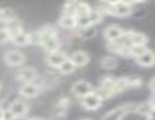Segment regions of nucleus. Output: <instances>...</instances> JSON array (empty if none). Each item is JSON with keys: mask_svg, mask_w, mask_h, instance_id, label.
Returning a JSON list of instances; mask_svg holds the SVG:
<instances>
[{"mask_svg": "<svg viewBox=\"0 0 155 120\" xmlns=\"http://www.w3.org/2000/svg\"><path fill=\"white\" fill-rule=\"evenodd\" d=\"M40 88L34 82H24L19 88V95L25 98H34L39 95Z\"/></svg>", "mask_w": 155, "mask_h": 120, "instance_id": "nucleus-10", "label": "nucleus"}, {"mask_svg": "<svg viewBox=\"0 0 155 120\" xmlns=\"http://www.w3.org/2000/svg\"><path fill=\"white\" fill-rule=\"evenodd\" d=\"M151 109H153V107H151V104L149 103V101L145 102V103H139V104H137V107H136V112L139 113V114H143V115H147Z\"/></svg>", "mask_w": 155, "mask_h": 120, "instance_id": "nucleus-25", "label": "nucleus"}, {"mask_svg": "<svg viewBox=\"0 0 155 120\" xmlns=\"http://www.w3.org/2000/svg\"><path fill=\"white\" fill-rule=\"evenodd\" d=\"M11 41L15 45H17V46H25V45L30 44V35L27 34V33H24L22 30L18 34H16L15 36H12L11 38Z\"/></svg>", "mask_w": 155, "mask_h": 120, "instance_id": "nucleus-17", "label": "nucleus"}, {"mask_svg": "<svg viewBox=\"0 0 155 120\" xmlns=\"http://www.w3.org/2000/svg\"><path fill=\"white\" fill-rule=\"evenodd\" d=\"M102 2H105V4H110V5H113V4H116V2H119L120 0H101Z\"/></svg>", "mask_w": 155, "mask_h": 120, "instance_id": "nucleus-31", "label": "nucleus"}, {"mask_svg": "<svg viewBox=\"0 0 155 120\" xmlns=\"http://www.w3.org/2000/svg\"><path fill=\"white\" fill-rule=\"evenodd\" d=\"M91 10H92V7H91L87 2H85V1H82V0H81V1L78 4L76 8H75V13H74V16H75V17L88 16V15H90V12H91Z\"/></svg>", "mask_w": 155, "mask_h": 120, "instance_id": "nucleus-18", "label": "nucleus"}, {"mask_svg": "<svg viewBox=\"0 0 155 120\" xmlns=\"http://www.w3.org/2000/svg\"><path fill=\"white\" fill-rule=\"evenodd\" d=\"M81 0H67L63 6V15H74L78 4Z\"/></svg>", "mask_w": 155, "mask_h": 120, "instance_id": "nucleus-22", "label": "nucleus"}, {"mask_svg": "<svg viewBox=\"0 0 155 120\" xmlns=\"http://www.w3.org/2000/svg\"><path fill=\"white\" fill-rule=\"evenodd\" d=\"M145 116H147V120H155V109L153 108Z\"/></svg>", "mask_w": 155, "mask_h": 120, "instance_id": "nucleus-27", "label": "nucleus"}, {"mask_svg": "<svg viewBox=\"0 0 155 120\" xmlns=\"http://www.w3.org/2000/svg\"><path fill=\"white\" fill-rule=\"evenodd\" d=\"M84 120H90V119H84Z\"/></svg>", "mask_w": 155, "mask_h": 120, "instance_id": "nucleus-37", "label": "nucleus"}, {"mask_svg": "<svg viewBox=\"0 0 155 120\" xmlns=\"http://www.w3.org/2000/svg\"><path fill=\"white\" fill-rule=\"evenodd\" d=\"M0 90H1V82H0Z\"/></svg>", "mask_w": 155, "mask_h": 120, "instance_id": "nucleus-36", "label": "nucleus"}, {"mask_svg": "<svg viewBox=\"0 0 155 120\" xmlns=\"http://www.w3.org/2000/svg\"><path fill=\"white\" fill-rule=\"evenodd\" d=\"M17 79L23 82H34L38 79V72L31 67L22 68L17 73Z\"/></svg>", "mask_w": 155, "mask_h": 120, "instance_id": "nucleus-9", "label": "nucleus"}, {"mask_svg": "<svg viewBox=\"0 0 155 120\" xmlns=\"http://www.w3.org/2000/svg\"><path fill=\"white\" fill-rule=\"evenodd\" d=\"M25 59V56L21 52V51H17V50H10L5 53L4 56V61L7 65L10 67H17V65H21Z\"/></svg>", "mask_w": 155, "mask_h": 120, "instance_id": "nucleus-5", "label": "nucleus"}, {"mask_svg": "<svg viewBox=\"0 0 155 120\" xmlns=\"http://www.w3.org/2000/svg\"><path fill=\"white\" fill-rule=\"evenodd\" d=\"M102 101L103 99L97 95V92L92 91L88 95L81 97V105L87 110H96L101 107Z\"/></svg>", "mask_w": 155, "mask_h": 120, "instance_id": "nucleus-4", "label": "nucleus"}, {"mask_svg": "<svg viewBox=\"0 0 155 120\" xmlns=\"http://www.w3.org/2000/svg\"><path fill=\"white\" fill-rule=\"evenodd\" d=\"M124 33V29L116 24H111V25H108L104 32H103V35L104 38L108 40V41H116Z\"/></svg>", "mask_w": 155, "mask_h": 120, "instance_id": "nucleus-11", "label": "nucleus"}, {"mask_svg": "<svg viewBox=\"0 0 155 120\" xmlns=\"http://www.w3.org/2000/svg\"><path fill=\"white\" fill-rule=\"evenodd\" d=\"M149 87H150V90H151L153 92H155V78H153V79L150 80V82H149Z\"/></svg>", "mask_w": 155, "mask_h": 120, "instance_id": "nucleus-29", "label": "nucleus"}, {"mask_svg": "<svg viewBox=\"0 0 155 120\" xmlns=\"http://www.w3.org/2000/svg\"><path fill=\"white\" fill-rule=\"evenodd\" d=\"M148 50L147 45H131L128 47V56H132L134 58H138L140 55H143Z\"/></svg>", "mask_w": 155, "mask_h": 120, "instance_id": "nucleus-20", "label": "nucleus"}, {"mask_svg": "<svg viewBox=\"0 0 155 120\" xmlns=\"http://www.w3.org/2000/svg\"><path fill=\"white\" fill-rule=\"evenodd\" d=\"M2 120H16V118H4Z\"/></svg>", "mask_w": 155, "mask_h": 120, "instance_id": "nucleus-33", "label": "nucleus"}, {"mask_svg": "<svg viewBox=\"0 0 155 120\" xmlns=\"http://www.w3.org/2000/svg\"><path fill=\"white\" fill-rule=\"evenodd\" d=\"M67 55L61 51V50H57V51H53V52H50L48 56H47V64L53 67V68H59L61 64L67 59Z\"/></svg>", "mask_w": 155, "mask_h": 120, "instance_id": "nucleus-8", "label": "nucleus"}, {"mask_svg": "<svg viewBox=\"0 0 155 120\" xmlns=\"http://www.w3.org/2000/svg\"><path fill=\"white\" fill-rule=\"evenodd\" d=\"M117 65V61L113 56H104L101 59V67L104 69H114Z\"/></svg>", "mask_w": 155, "mask_h": 120, "instance_id": "nucleus-21", "label": "nucleus"}, {"mask_svg": "<svg viewBox=\"0 0 155 120\" xmlns=\"http://www.w3.org/2000/svg\"><path fill=\"white\" fill-rule=\"evenodd\" d=\"M96 92L102 99H107V98H110L114 95H116L117 91H116V86H115V79H113L111 76L104 78L101 81V86L98 87V90Z\"/></svg>", "mask_w": 155, "mask_h": 120, "instance_id": "nucleus-2", "label": "nucleus"}, {"mask_svg": "<svg viewBox=\"0 0 155 120\" xmlns=\"http://www.w3.org/2000/svg\"><path fill=\"white\" fill-rule=\"evenodd\" d=\"M4 114H5V110L0 108V120H2V119H4Z\"/></svg>", "mask_w": 155, "mask_h": 120, "instance_id": "nucleus-32", "label": "nucleus"}, {"mask_svg": "<svg viewBox=\"0 0 155 120\" xmlns=\"http://www.w3.org/2000/svg\"><path fill=\"white\" fill-rule=\"evenodd\" d=\"M78 35H79L81 39H85V40L92 39V38L96 35V28H94V25H87V27L79 28Z\"/></svg>", "mask_w": 155, "mask_h": 120, "instance_id": "nucleus-19", "label": "nucleus"}, {"mask_svg": "<svg viewBox=\"0 0 155 120\" xmlns=\"http://www.w3.org/2000/svg\"><path fill=\"white\" fill-rule=\"evenodd\" d=\"M36 33L40 39V45H42V47L48 53L59 50V40L56 29L52 25H45Z\"/></svg>", "mask_w": 155, "mask_h": 120, "instance_id": "nucleus-1", "label": "nucleus"}, {"mask_svg": "<svg viewBox=\"0 0 155 120\" xmlns=\"http://www.w3.org/2000/svg\"><path fill=\"white\" fill-rule=\"evenodd\" d=\"M149 103L151 104V107L155 109V92L151 95V97H150V99H149Z\"/></svg>", "mask_w": 155, "mask_h": 120, "instance_id": "nucleus-30", "label": "nucleus"}, {"mask_svg": "<svg viewBox=\"0 0 155 120\" xmlns=\"http://www.w3.org/2000/svg\"><path fill=\"white\" fill-rule=\"evenodd\" d=\"M6 30L8 32L10 38H12L16 34H18L19 32H22V24L19 23V21L17 18H13V19L6 22Z\"/></svg>", "mask_w": 155, "mask_h": 120, "instance_id": "nucleus-16", "label": "nucleus"}, {"mask_svg": "<svg viewBox=\"0 0 155 120\" xmlns=\"http://www.w3.org/2000/svg\"><path fill=\"white\" fill-rule=\"evenodd\" d=\"M30 120H42V119H38V118H36V119H30Z\"/></svg>", "mask_w": 155, "mask_h": 120, "instance_id": "nucleus-35", "label": "nucleus"}, {"mask_svg": "<svg viewBox=\"0 0 155 120\" xmlns=\"http://www.w3.org/2000/svg\"><path fill=\"white\" fill-rule=\"evenodd\" d=\"M121 2H125V4H127V5H130V6H132L133 4H137L138 2V0H120Z\"/></svg>", "mask_w": 155, "mask_h": 120, "instance_id": "nucleus-28", "label": "nucleus"}, {"mask_svg": "<svg viewBox=\"0 0 155 120\" xmlns=\"http://www.w3.org/2000/svg\"><path fill=\"white\" fill-rule=\"evenodd\" d=\"M145 0H138V2H144Z\"/></svg>", "mask_w": 155, "mask_h": 120, "instance_id": "nucleus-34", "label": "nucleus"}, {"mask_svg": "<svg viewBox=\"0 0 155 120\" xmlns=\"http://www.w3.org/2000/svg\"><path fill=\"white\" fill-rule=\"evenodd\" d=\"M7 110L12 114L13 118L17 119V118L24 116V115L28 113L29 107H28L27 103H24V102H22V101H15V102H12V103L8 105Z\"/></svg>", "mask_w": 155, "mask_h": 120, "instance_id": "nucleus-7", "label": "nucleus"}, {"mask_svg": "<svg viewBox=\"0 0 155 120\" xmlns=\"http://www.w3.org/2000/svg\"><path fill=\"white\" fill-rule=\"evenodd\" d=\"M71 91H73V93L76 97H80L81 98V97L88 95L90 92H92L93 91V87H92V85L88 81H86V80H79V81H76L73 85Z\"/></svg>", "mask_w": 155, "mask_h": 120, "instance_id": "nucleus-6", "label": "nucleus"}, {"mask_svg": "<svg viewBox=\"0 0 155 120\" xmlns=\"http://www.w3.org/2000/svg\"><path fill=\"white\" fill-rule=\"evenodd\" d=\"M136 107L137 104H124V105H119L114 109H111L110 112H108L102 120H122V118L130 113V112H136Z\"/></svg>", "mask_w": 155, "mask_h": 120, "instance_id": "nucleus-3", "label": "nucleus"}, {"mask_svg": "<svg viewBox=\"0 0 155 120\" xmlns=\"http://www.w3.org/2000/svg\"><path fill=\"white\" fill-rule=\"evenodd\" d=\"M130 40H131V45H147L148 44L147 35L139 32H134V30H130Z\"/></svg>", "mask_w": 155, "mask_h": 120, "instance_id": "nucleus-15", "label": "nucleus"}, {"mask_svg": "<svg viewBox=\"0 0 155 120\" xmlns=\"http://www.w3.org/2000/svg\"><path fill=\"white\" fill-rule=\"evenodd\" d=\"M136 62L142 67H151L155 64V52L148 48L143 55L136 58Z\"/></svg>", "mask_w": 155, "mask_h": 120, "instance_id": "nucleus-13", "label": "nucleus"}, {"mask_svg": "<svg viewBox=\"0 0 155 120\" xmlns=\"http://www.w3.org/2000/svg\"><path fill=\"white\" fill-rule=\"evenodd\" d=\"M69 58L75 64V67H84L90 62V56L85 51H75L70 55Z\"/></svg>", "mask_w": 155, "mask_h": 120, "instance_id": "nucleus-12", "label": "nucleus"}, {"mask_svg": "<svg viewBox=\"0 0 155 120\" xmlns=\"http://www.w3.org/2000/svg\"><path fill=\"white\" fill-rule=\"evenodd\" d=\"M59 25L64 29L76 28V17L74 15H62L59 18Z\"/></svg>", "mask_w": 155, "mask_h": 120, "instance_id": "nucleus-14", "label": "nucleus"}, {"mask_svg": "<svg viewBox=\"0 0 155 120\" xmlns=\"http://www.w3.org/2000/svg\"><path fill=\"white\" fill-rule=\"evenodd\" d=\"M8 40H11V38H10V34L6 30V28L0 29V44H5Z\"/></svg>", "mask_w": 155, "mask_h": 120, "instance_id": "nucleus-26", "label": "nucleus"}, {"mask_svg": "<svg viewBox=\"0 0 155 120\" xmlns=\"http://www.w3.org/2000/svg\"><path fill=\"white\" fill-rule=\"evenodd\" d=\"M75 68H76L75 64H74V63L70 61V58L68 57V58L61 64V67H59L58 69L61 70L62 74H70V73H73V72L75 70Z\"/></svg>", "mask_w": 155, "mask_h": 120, "instance_id": "nucleus-23", "label": "nucleus"}, {"mask_svg": "<svg viewBox=\"0 0 155 120\" xmlns=\"http://www.w3.org/2000/svg\"><path fill=\"white\" fill-rule=\"evenodd\" d=\"M102 16H103V12L99 10V8H92L90 15H88V18H90V22L91 24H97L102 21Z\"/></svg>", "mask_w": 155, "mask_h": 120, "instance_id": "nucleus-24", "label": "nucleus"}]
</instances>
